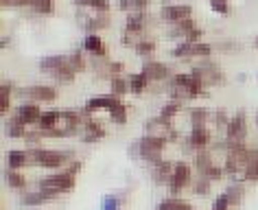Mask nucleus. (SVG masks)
<instances>
[{"instance_id": "obj_1", "label": "nucleus", "mask_w": 258, "mask_h": 210, "mask_svg": "<svg viewBox=\"0 0 258 210\" xmlns=\"http://www.w3.org/2000/svg\"><path fill=\"white\" fill-rule=\"evenodd\" d=\"M166 145H169V138H166L164 133H145L138 143H134L132 147H129V151H132V156L140 158V160L156 164L160 160H164L162 154H164Z\"/></svg>"}, {"instance_id": "obj_2", "label": "nucleus", "mask_w": 258, "mask_h": 210, "mask_svg": "<svg viewBox=\"0 0 258 210\" xmlns=\"http://www.w3.org/2000/svg\"><path fill=\"white\" fill-rule=\"evenodd\" d=\"M31 156V164L40 169L57 171L63 169L70 160H75V151L70 149H44V147H27Z\"/></svg>"}, {"instance_id": "obj_3", "label": "nucleus", "mask_w": 258, "mask_h": 210, "mask_svg": "<svg viewBox=\"0 0 258 210\" xmlns=\"http://www.w3.org/2000/svg\"><path fill=\"white\" fill-rule=\"evenodd\" d=\"M16 97L22 101H35V103H53L59 99V90L55 86H27V88H16Z\"/></svg>"}, {"instance_id": "obj_4", "label": "nucleus", "mask_w": 258, "mask_h": 210, "mask_svg": "<svg viewBox=\"0 0 258 210\" xmlns=\"http://www.w3.org/2000/svg\"><path fill=\"white\" fill-rule=\"evenodd\" d=\"M212 131L210 127H192L190 133L182 140V147H184V154H192L195 156L197 151L202 149H208L212 145Z\"/></svg>"}, {"instance_id": "obj_5", "label": "nucleus", "mask_w": 258, "mask_h": 210, "mask_svg": "<svg viewBox=\"0 0 258 210\" xmlns=\"http://www.w3.org/2000/svg\"><path fill=\"white\" fill-rule=\"evenodd\" d=\"M192 184V167L188 162H175V167H173V175H171V180H169V193L173 197H177L186 186H190Z\"/></svg>"}, {"instance_id": "obj_6", "label": "nucleus", "mask_w": 258, "mask_h": 210, "mask_svg": "<svg viewBox=\"0 0 258 210\" xmlns=\"http://www.w3.org/2000/svg\"><path fill=\"white\" fill-rule=\"evenodd\" d=\"M79 136H81L83 145H96V143H101V140L107 136V129L96 118H92L90 114L83 112V129H81Z\"/></svg>"}, {"instance_id": "obj_7", "label": "nucleus", "mask_w": 258, "mask_h": 210, "mask_svg": "<svg viewBox=\"0 0 258 210\" xmlns=\"http://www.w3.org/2000/svg\"><path fill=\"white\" fill-rule=\"evenodd\" d=\"M37 186L44 188H57L61 190V193H70L75 186H77V175L68 173V171H59V173H53V175H46L42 177V180H37Z\"/></svg>"}, {"instance_id": "obj_8", "label": "nucleus", "mask_w": 258, "mask_h": 210, "mask_svg": "<svg viewBox=\"0 0 258 210\" xmlns=\"http://www.w3.org/2000/svg\"><path fill=\"white\" fill-rule=\"evenodd\" d=\"M225 138L236 140V143L247 140V114H245V110H238L234 116H230V123L225 127Z\"/></svg>"}, {"instance_id": "obj_9", "label": "nucleus", "mask_w": 258, "mask_h": 210, "mask_svg": "<svg viewBox=\"0 0 258 210\" xmlns=\"http://www.w3.org/2000/svg\"><path fill=\"white\" fill-rule=\"evenodd\" d=\"M14 116H18L27 127H37L42 116V110L35 101H20V105H16Z\"/></svg>"}, {"instance_id": "obj_10", "label": "nucleus", "mask_w": 258, "mask_h": 210, "mask_svg": "<svg viewBox=\"0 0 258 210\" xmlns=\"http://www.w3.org/2000/svg\"><path fill=\"white\" fill-rule=\"evenodd\" d=\"M197 68L202 70V77H204V84H206V86H223V84H225L223 70L219 68V63H215V61L210 59V57L202 59V63H199Z\"/></svg>"}, {"instance_id": "obj_11", "label": "nucleus", "mask_w": 258, "mask_h": 210, "mask_svg": "<svg viewBox=\"0 0 258 210\" xmlns=\"http://www.w3.org/2000/svg\"><path fill=\"white\" fill-rule=\"evenodd\" d=\"M160 18L169 24H175L179 20H184V18H192V7L190 5H175V3L164 5V7L160 9Z\"/></svg>"}, {"instance_id": "obj_12", "label": "nucleus", "mask_w": 258, "mask_h": 210, "mask_svg": "<svg viewBox=\"0 0 258 210\" xmlns=\"http://www.w3.org/2000/svg\"><path fill=\"white\" fill-rule=\"evenodd\" d=\"M120 103V99L116 97V94H101V97H92V99H88L86 101V105H83V112L86 114H90L92 116L94 112H99V110H112L114 105H118Z\"/></svg>"}, {"instance_id": "obj_13", "label": "nucleus", "mask_w": 258, "mask_h": 210, "mask_svg": "<svg viewBox=\"0 0 258 210\" xmlns=\"http://www.w3.org/2000/svg\"><path fill=\"white\" fill-rule=\"evenodd\" d=\"M147 24H149L147 11H132V14L125 18V33H132L134 37H143Z\"/></svg>"}, {"instance_id": "obj_14", "label": "nucleus", "mask_w": 258, "mask_h": 210, "mask_svg": "<svg viewBox=\"0 0 258 210\" xmlns=\"http://www.w3.org/2000/svg\"><path fill=\"white\" fill-rule=\"evenodd\" d=\"M173 167H175V162H169V160H160L156 164H151V180L153 184H158V186H166L173 175Z\"/></svg>"}, {"instance_id": "obj_15", "label": "nucleus", "mask_w": 258, "mask_h": 210, "mask_svg": "<svg viewBox=\"0 0 258 210\" xmlns=\"http://www.w3.org/2000/svg\"><path fill=\"white\" fill-rule=\"evenodd\" d=\"M143 73L149 77V81H169L173 77L171 68L164 61H147L143 66Z\"/></svg>"}, {"instance_id": "obj_16", "label": "nucleus", "mask_w": 258, "mask_h": 210, "mask_svg": "<svg viewBox=\"0 0 258 210\" xmlns=\"http://www.w3.org/2000/svg\"><path fill=\"white\" fill-rule=\"evenodd\" d=\"M50 201H55V199L42 188L24 190L22 197H20V203L22 206H27V208H37V206H44V203H50Z\"/></svg>"}, {"instance_id": "obj_17", "label": "nucleus", "mask_w": 258, "mask_h": 210, "mask_svg": "<svg viewBox=\"0 0 258 210\" xmlns=\"http://www.w3.org/2000/svg\"><path fill=\"white\" fill-rule=\"evenodd\" d=\"M83 50L86 53H90V57H107V48L105 44H103V40L96 33H88L86 37H83Z\"/></svg>"}, {"instance_id": "obj_18", "label": "nucleus", "mask_w": 258, "mask_h": 210, "mask_svg": "<svg viewBox=\"0 0 258 210\" xmlns=\"http://www.w3.org/2000/svg\"><path fill=\"white\" fill-rule=\"evenodd\" d=\"M31 164V156L27 149H11L7 151V169H16V171H22L24 167Z\"/></svg>"}, {"instance_id": "obj_19", "label": "nucleus", "mask_w": 258, "mask_h": 210, "mask_svg": "<svg viewBox=\"0 0 258 210\" xmlns=\"http://www.w3.org/2000/svg\"><path fill=\"white\" fill-rule=\"evenodd\" d=\"M27 125L22 123L20 118L18 116H14V114H11V116L7 118V123H5V136L7 138H16V140H24V136H27Z\"/></svg>"}, {"instance_id": "obj_20", "label": "nucleus", "mask_w": 258, "mask_h": 210, "mask_svg": "<svg viewBox=\"0 0 258 210\" xmlns=\"http://www.w3.org/2000/svg\"><path fill=\"white\" fill-rule=\"evenodd\" d=\"M5 182H7L9 188L20 190V193H24L27 186H29L27 175H22V171H16V169H7V171H5Z\"/></svg>"}, {"instance_id": "obj_21", "label": "nucleus", "mask_w": 258, "mask_h": 210, "mask_svg": "<svg viewBox=\"0 0 258 210\" xmlns=\"http://www.w3.org/2000/svg\"><path fill=\"white\" fill-rule=\"evenodd\" d=\"M188 118H190V125L192 127H208L210 118H212V112L208 107H202V105H195L188 110Z\"/></svg>"}, {"instance_id": "obj_22", "label": "nucleus", "mask_w": 258, "mask_h": 210, "mask_svg": "<svg viewBox=\"0 0 258 210\" xmlns=\"http://www.w3.org/2000/svg\"><path fill=\"white\" fill-rule=\"evenodd\" d=\"M81 24L88 33H96V31L109 27V16L107 14H96L94 18H81Z\"/></svg>"}, {"instance_id": "obj_23", "label": "nucleus", "mask_w": 258, "mask_h": 210, "mask_svg": "<svg viewBox=\"0 0 258 210\" xmlns=\"http://www.w3.org/2000/svg\"><path fill=\"white\" fill-rule=\"evenodd\" d=\"M192 29H197L195 18H184V20H179V22H175V24H171L169 37H186Z\"/></svg>"}, {"instance_id": "obj_24", "label": "nucleus", "mask_w": 258, "mask_h": 210, "mask_svg": "<svg viewBox=\"0 0 258 210\" xmlns=\"http://www.w3.org/2000/svg\"><path fill=\"white\" fill-rule=\"evenodd\" d=\"M59 125H61V112L59 110H46V112H42L37 129H55V127H59Z\"/></svg>"}, {"instance_id": "obj_25", "label": "nucleus", "mask_w": 258, "mask_h": 210, "mask_svg": "<svg viewBox=\"0 0 258 210\" xmlns=\"http://www.w3.org/2000/svg\"><path fill=\"white\" fill-rule=\"evenodd\" d=\"M50 77H53L57 84H73L75 77H77V70L70 66V61H66L63 66L57 68L55 73H50Z\"/></svg>"}, {"instance_id": "obj_26", "label": "nucleus", "mask_w": 258, "mask_h": 210, "mask_svg": "<svg viewBox=\"0 0 258 210\" xmlns=\"http://www.w3.org/2000/svg\"><path fill=\"white\" fill-rule=\"evenodd\" d=\"M243 180L245 182H258V149H251L249 151V162L247 167L243 169Z\"/></svg>"}, {"instance_id": "obj_27", "label": "nucleus", "mask_w": 258, "mask_h": 210, "mask_svg": "<svg viewBox=\"0 0 258 210\" xmlns=\"http://www.w3.org/2000/svg\"><path fill=\"white\" fill-rule=\"evenodd\" d=\"M66 61H68V57H63V55L42 57V59H40V70H42V73H46V75H50V73H55L59 66H63Z\"/></svg>"}, {"instance_id": "obj_28", "label": "nucleus", "mask_w": 258, "mask_h": 210, "mask_svg": "<svg viewBox=\"0 0 258 210\" xmlns=\"http://www.w3.org/2000/svg\"><path fill=\"white\" fill-rule=\"evenodd\" d=\"M225 195L230 197L232 206H241L245 199V182H232L228 188H225Z\"/></svg>"}, {"instance_id": "obj_29", "label": "nucleus", "mask_w": 258, "mask_h": 210, "mask_svg": "<svg viewBox=\"0 0 258 210\" xmlns=\"http://www.w3.org/2000/svg\"><path fill=\"white\" fill-rule=\"evenodd\" d=\"M14 86L9 81H5L0 86V114H9L11 112V99H14Z\"/></svg>"}, {"instance_id": "obj_30", "label": "nucleus", "mask_w": 258, "mask_h": 210, "mask_svg": "<svg viewBox=\"0 0 258 210\" xmlns=\"http://www.w3.org/2000/svg\"><path fill=\"white\" fill-rule=\"evenodd\" d=\"M156 210H195L188 201L179 199V197H166L156 206Z\"/></svg>"}, {"instance_id": "obj_31", "label": "nucleus", "mask_w": 258, "mask_h": 210, "mask_svg": "<svg viewBox=\"0 0 258 210\" xmlns=\"http://www.w3.org/2000/svg\"><path fill=\"white\" fill-rule=\"evenodd\" d=\"M147 88H149V77L145 73H136L129 77V90H132V94H143L147 92Z\"/></svg>"}, {"instance_id": "obj_32", "label": "nucleus", "mask_w": 258, "mask_h": 210, "mask_svg": "<svg viewBox=\"0 0 258 210\" xmlns=\"http://www.w3.org/2000/svg\"><path fill=\"white\" fill-rule=\"evenodd\" d=\"M81 9H94L96 14H109V0H73Z\"/></svg>"}, {"instance_id": "obj_33", "label": "nucleus", "mask_w": 258, "mask_h": 210, "mask_svg": "<svg viewBox=\"0 0 258 210\" xmlns=\"http://www.w3.org/2000/svg\"><path fill=\"white\" fill-rule=\"evenodd\" d=\"M190 188H192V193L195 195L204 197V195H208L212 190V180H208V177L202 175V173H197L195 180H192V184H190Z\"/></svg>"}, {"instance_id": "obj_34", "label": "nucleus", "mask_w": 258, "mask_h": 210, "mask_svg": "<svg viewBox=\"0 0 258 210\" xmlns=\"http://www.w3.org/2000/svg\"><path fill=\"white\" fill-rule=\"evenodd\" d=\"M195 160H192V164H195V171L197 173H204L206 169L210 167V164H215V160H212V151H208V149H202V151H197L195 156Z\"/></svg>"}, {"instance_id": "obj_35", "label": "nucleus", "mask_w": 258, "mask_h": 210, "mask_svg": "<svg viewBox=\"0 0 258 210\" xmlns=\"http://www.w3.org/2000/svg\"><path fill=\"white\" fill-rule=\"evenodd\" d=\"M107 114H109V118H112V123H114V125H127L129 112H127V105L122 103V101H120L118 105H114Z\"/></svg>"}, {"instance_id": "obj_36", "label": "nucleus", "mask_w": 258, "mask_h": 210, "mask_svg": "<svg viewBox=\"0 0 258 210\" xmlns=\"http://www.w3.org/2000/svg\"><path fill=\"white\" fill-rule=\"evenodd\" d=\"M182 105H184L182 101L169 99V101H166V103L162 105V110H160V116H162V118H166V120H173V118L177 116V112L182 110Z\"/></svg>"}, {"instance_id": "obj_37", "label": "nucleus", "mask_w": 258, "mask_h": 210, "mask_svg": "<svg viewBox=\"0 0 258 210\" xmlns=\"http://www.w3.org/2000/svg\"><path fill=\"white\" fill-rule=\"evenodd\" d=\"M109 88H112V94H116V97H122V94L132 92L129 90V79L120 77V75H116V77L109 79Z\"/></svg>"}, {"instance_id": "obj_38", "label": "nucleus", "mask_w": 258, "mask_h": 210, "mask_svg": "<svg viewBox=\"0 0 258 210\" xmlns=\"http://www.w3.org/2000/svg\"><path fill=\"white\" fill-rule=\"evenodd\" d=\"M134 50H136L140 57H149V55L156 53V42L140 37V40H136V44H134Z\"/></svg>"}, {"instance_id": "obj_39", "label": "nucleus", "mask_w": 258, "mask_h": 210, "mask_svg": "<svg viewBox=\"0 0 258 210\" xmlns=\"http://www.w3.org/2000/svg\"><path fill=\"white\" fill-rule=\"evenodd\" d=\"M68 61L77 73H86L88 70V61H86V57H83V50H73V53L68 55Z\"/></svg>"}, {"instance_id": "obj_40", "label": "nucleus", "mask_w": 258, "mask_h": 210, "mask_svg": "<svg viewBox=\"0 0 258 210\" xmlns=\"http://www.w3.org/2000/svg\"><path fill=\"white\" fill-rule=\"evenodd\" d=\"M171 55L177 57V59H186V57H192V44L186 42V40H182L175 48L171 50Z\"/></svg>"}, {"instance_id": "obj_41", "label": "nucleus", "mask_w": 258, "mask_h": 210, "mask_svg": "<svg viewBox=\"0 0 258 210\" xmlns=\"http://www.w3.org/2000/svg\"><path fill=\"white\" fill-rule=\"evenodd\" d=\"M120 206H122V199L118 195H105L103 197V201H101V210H120Z\"/></svg>"}, {"instance_id": "obj_42", "label": "nucleus", "mask_w": 258, "mask_h": 210, "mask_svg": "<svg viewBox=\"0 0 258 210\" xmlns=\"http://www.w3.org/2000/svg\"><path fill=\"white\" fill-rule=\"evenodd\" d=\"M230 123V114L225 110H215L212 112V125L217 127V129H225Z\"/></svg>"}, {"instance_id": "obj_43", "label": "nucleus", "mask_w": 258, "mask_h": 210, "mask_svg": "<svg viewBox=\"0 0 258 210\" xmlns=\"http://www.w3.org/2000/svg\"><path fill=\"white\" fill-rule=\"evenodd\" d=\"M212 48L210 44H206V42H197V44H192V57H202V59H206V57H212Z\"/></svg>"}, {"instance_id": "obj_44", "label": "nucleus", "mask_w": 258, "mask_h": 210, "mask_svg": "<svg viewBox=\"0 0 258 210\" xmlns=\"http://www.w3.org/2000/svg\"><path fill=\"white\" fill-rule=\"evenodd\" d=\"M202 175H206V177H208V180H212V182H219V180H223L225 171H223V167H219V164H210V167L206 169Z\"/></svg>"}, {"instance_id": "obj_45", "label": "nucleus", "mask_w": 258, "mask_h": 210, "mask_svg": "<svg viewBox=\"0 0 258 210\" xmlns=\"http://www.w3.org/2000/svg\"><path fill=\"white\" fill-rule=\"evenodd\" d=\"M210 9L219 16H228L230 14V3L228 0H210Z\"/></svg>"}, {"instance_id": "obj_46", "label": "nucleus", "mask_w": 258, "mask_h": 210, "mask_svg": "<svg viewBox=\"0 0 258 210\" xmlns=\"http://www.w3.org/2000/svg\"><path fill=\"white\" fill-rule=\"evenodd\" d=\"M31 9L37 11V14H50L53 11V0H33Z\"/></svg>"}, {"instance_id": "obj_47", "label": "nucleus", "mask_w": 258, "mask_h": 210, "mask_svg": "<svg viewBox=\"0 0 258 210\" xmlns=\"http://www.w3.org/2000/svg\"><path fill=\"white\" fill-rule=\"evenodd\" d=\"M232 208V203H230V197L225 195V193H221L215 199V203H212V210H230Z\"/></svg>"}, {"instance_id": "obj_48", "label": "nucleus", "mask_w": 258, "mask_h": 210, "mask_svg": "<svg viewBox=\"0 0 258 210\" xmlns=\"http://www.w3.org/2000/svg\"><path fill=\"white\" fill-rule=\"evenodd\" d=\"M81 169H83V162L75 158V160H70V162L66 164V169H63V171H68V173H73V175H79Z\"/></svg>"}, {"instance_id": "obj_49", "label": "nucleus", "mask_w": 258, "mask_h": 210, "mask_svg": "<svg viewBox=\"0 0 258 210\" xmlns=\"http://www.w3.org/2000/svg\"><path fill=\"white\" fill-rule=\"evenodd\" d=\"M202 35H204V31L197 27V29H192L190 33L184 37V40H186V42H190V44H197V42H202Z\"/></svg>"}, {"instance_id": "obj_50", "label": "nucleus", "mask_w": 258, "mask_h": 210, "mask_svg": "<svg viewBox=\"0 0 258 210\" xmlns=\"http://www.w3.org/2000/svg\"><path fill=\"white\" fill-rule=\"evenodd\" d=\"M5 7H31L33 0H3Z\"/></svg>"}, {"instance_id": "obj_51", "label": "nucleus", "mask_w": 258, "mask_h": 210, "mask_svg": "<svg viewBox=\"0 0 258 210\" xmlns=\"http://www.w3.org/2000/svg\"><path fill=\"white\" fill-rule=\"evenodd\" d=\"M107 70H109V75H112V77H116V75H120L122 70H125V66H122L120 61H109L107 63Z\"/></svg>"}, {"instance_id": "obj_52", "label": "nucleus", "mask_w": 258, "mask_h": 210, "mask_svg": "<svg viewBox=\"0 0 258 210\" xmlns=\"http://www.w3.org/2000/svg\"><path fill=\"white\" fill-rule=\"evenodd\" d=\"M217 48H219V50H238V48H241V44H238V42H232V40H230V42L223 40Z\"/></svg>"}, {"instance_id": "obj_53", "label": "nucleus", "mask_w": 258, "mask_h": 210, "mask_svg": "<svg viewBox=\"0 0 258 210\" xmlns=\"http://www.w3.org/2000/svg\"><path fill=\"white\" fill-rule=\"evenodd\" d=\"M132 3H134V11H147L151 0H132Z\"/></svg>"}, {"instance_id": "obj_54", "label": "nucleus", "mask_w": 258, "mask_h": 210, "mask_svg": "<svg viewBox=\"0 0 258 210\" xmlns=\"http://www.w3.org/2000/svg\"><path fill=\"white\" fill-rule=\"evenodd\" d=\"M118 9L120 11H134V3L132 0H118Z\"/></svg>"}, {"instance_id": "obj_55", "label": "nucleus", "mask_w": 258, "mask_h": 210, "mask_svg": "<svg viewBox=\"0 0 258 210\" xmlns=\"http://www.w3.org/2000/svg\"><path fill=\"white\" fill-rule=\"evenodd\" d=\"M164 5H173V3H171V0H164Z\"/></svg>"}, {"instance_id": "obj_56", "label": "nucleus", "mask_w": 258, "mask_h": 210, "mask_svg": "<svg viewBox=\"0 0 258 210\" xmlns=\"http://www.w3.org/2000/svg\"><path fill=\"white\" fill-rule=\"evenodd\" d=\"M256 125H258V116H256Z\"/></svg>"}, {"instance_id": "obj_57", "label": "nucleus", "mask_w": 258, "mask_h": 210, "mask_svg": "<svg viewBox=\"0 0 258 210\" xmlns=\"http://www.w3.org/2000/svg\"><path fill=\"white\" fill-rule=\"evenodd\" d=\"M256 44H258V40H256Z\"/></svg>"}]
</instances>
